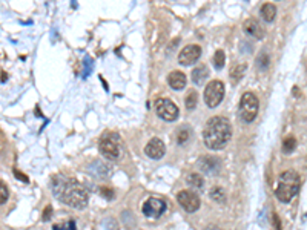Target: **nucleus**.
<instances>
[{
  "label": "nucleus",
  "mask_w": 307,
  "mask_h": 230,
  "mask_svg": "<svg viewBox=\"0 0 307 230\" xmlns=\"http://www.w3.org/2000/svg\"><path fill=\"white\" fill-rule=\"evenodd\" d=\"M197 92L195 91H191L188 95H186V100H185V103H186V108L189 109V111H192V109H195V106H197Z\"/></svg>",
  "instance_id": "5701e85b"
},
{
  "label": "nucleus",
  "mask_w": 307,
  "mask_h": 230,
  "mask_svg": "<svg viewBox=\"0 0 307 230\" xmlns=\"http://www.w3.org/2000/svg\"><path fill=\"white\" fill-rule=\"evenodd\" d=\"M14 175H15V178H17V180H22L23 183H28V176H25L22 172H19L17 169H14Z\"/></svg>",
  "instance_id": "c756f323"
},
{
  "label": "nucleus",
  "mask_w": 307,
  "mask_h": 230,
  "mask_svg": "<svg viewBox=\"0 0 307 230\" xmlns=\"http://www.w3.org/2000/svg\"><path fill=\"white\" fill-rule=\"evenodd\" d=\"M52 193L62 203L74 207L83 209L88 204V192L86 189L74 178H66L63 175H59L52 181Z\"/></svg>",
  "instance_id": "f257e3e1"
},
{
  "label": "nucleus",
  "mask_w": 307,
  "mask_h": 230,
  "mask_svg": "<svg viewBox=\"0 0 307 230\" xmlns=\"http://www.w3.org/2000/svg\"><path fill=\"white\" fill-rule=\"evenodd\" d=\"M8 197H9V192L6 184L3 181H0V204H5L8 201Z\"/></svg>",
  "instance_id": "bb28decb"
},
{
  "label": "nucleus",
  "mask_w": 307,
  "mask_h": 230,
  "mask_svg": "<svg viewBox=\"0 0 307 230\" xmlns=\"http://www.w3.org/2000/svg\"><path fill=\"white\" fill-rule=\"evenodd\" d=\"M212 63L215 66V69H221L226 63V56H224V51L218 49V51H215V54H213V59H212Z\"/></svg>",
  "instance_id": "6ab92c4d"
},
{
  "label": "nucleus",
  "mask_w": 307,
  "mask_h": 230,
  "mask_svg": "<svg viewBox=\"0 0 307 230\" xmlns=\"http://www.w3.org/2000/svg\"><path fill=\"white\" fill-rule=\"evenodd\" d=\"M243 28H244L246 34H249L250 37H254V39H257V40L264 39V34H266V32H264L263 26H261L255 19H247V20L244 22Z\"/></svg>",
  "instance_id": "4468645a"
},
{
  "label": "nucleus",
  "mask_w": 307,
  "mask_h": 230,
  "mask_svg": "<svg viewBox=\"0 0 307 230\" xmlns=\"http://www.w3.org/2000/svg\"><path fill=\"white\" fill-rule=\"evenodd\" d=\"M224 97V84L220 80H212L205 89V101L209 108H216Z\"/></svg>",
  "instance_id": "423d86ee"
},
{
  "label": "nucleus",
  "mask_w": 307,
  "mask_h": 230,
  "mask_svg": "<svg viewBox=\"0 0 307 230\" xmlns=\"http://www.w3.org/2000/svg\"><path fill=\"white\" fill-rule=\"evenodd\" d=\"M168 209L166 203L163 200H160V198H149L146 203L143 204V214L144 217H148V218H160L161 215L165 214Z\"/></svg>",
  "instance_id": "1a4fd4ad"
},
{
  "label": "nucleus",
  "mask_w": 307,
  "mask_h": 230,
  "mask_svg": "<svg viewBox=\"0 0 307 230\" xmlns=\"http://www.w3.org/2000/svg\"><path fill=\"white\" fill-rule=\"evenodd\" d=\"M209 77V69L203 65V66H198L192 71V81L195 84H203Z\"/></svg>",
  "instance_id": "dca6fc26"
},
{
  "label": "nucleus",
  "mask_w": 307,
  "mask_h": 230,
  "mask_svg": "<svg viewBox=\"0 0 307 230\" xmlns=\"http://www.w3.org/2000/svg\"><path fill=\"white\" fill-rule=\"evenodd\" d=\"M102 192H103V195H107V197H109V200L112 198V192H111V190H107V189H103Z\"/></svg>",
  "instance_id": "2f4dec72"
},
{
  "label": "nucleus",
  "mask_w": 307,
  "mask_h": 230,
  "mask_svg": "<svg viewBox=\"0 0 307 230\" xmlns=\"http://www.w3.org/2000/svg\"><path fill=\"white\" fill-rule=\"evenodd\" d=\"M244 73H246V65H237L230 71V77H232L233 81H238L244 76Z\"/></svg>",
  "instance_id": "4be33fe9"
},
{
  "label": "nucleus",
  "mask_w": 307,
  "mask_h": 230,
  "mask_svg": "<svg viewBox=\"0 0 307 230\" xmlns=\"http://www.w3.org/2000/svg\"><path fill=\"white\" fill-rule=\"evenodd\" d=\"M301 189V178L295 170H286L280 175L275 195L281 203H291Z\"/></svg>",
  "instance_id": "7ed1b4c3"
},
{
  "label": "nucleus",
  "mask_w": 307,
  "mask_h": 230,
  "mask_svg": "<svg viewBox=\"0 0 307 230\" xmlns=\"http://www.w3.org/2000/svg\"><path fill=\"white\" fill-rule=\"evenodd\" d=\"M297 148V140L294 137H287L283 141V152L284 153H292Z\"/></svg>",
  "instance_id": "412c9836"
},
{
  "label": "nucleus",
  "mask_w": 307,
  "mask_h": 230,
  "mask_svg": "<svg viewBox=\"0 0 307 230\" xmlns=\"http://www.w3.org/2000/svg\"><path fill=\"white\" fill-rule=\"evenodd\" d=\"M258 106H260V103H258V98L255 94L244 92L241 100H240V108H238L241 120L246 123L254 121L257 118V114H258Z\"/></svg>",
  "instance_id": "20e7f679"
},
{
  "label": "nucleus",
  "mask_w": 307,
  "mask_h": 230,
  "mask_svg": "<svg viewBox=\"0 0 307 230\" xmlns=\"http://www.w3.org/2000/svg\"><path fill=\"white\" fill-rule=\"evenodd\" d=\"M186 181L191 186H194L195 189H203V186H205V180H203V176L200 173H191V175H188Z\"/></svg>",
  "instance_id": "a211bd4d"
},
{
  "label": "nucleus",
  "mask_w": 307,
  "mask_h": 230,
  "mask_svg": "<svg viewBox=\"0 0 307 230\" xmlns=\"http://www.w3.org/2000/svg\"><path fill=\"white\" fill-rule=\"evenodd\" d=\"M232 137V126L227 118L213 117L210 118L203 131V140L207 149L221 151Z\"/></svg>",
  "instance_id": "f03ea898"
},
{
  "label": "nucleus",
  "mask_w": 307,
  "mask_h": 230,
  "mask_svg": "<svg viewBox=\"0 0 307 230\" xmlns=\"http://www.w3.org/2000/svg\"><path fill=\"white\" fill-rule=\"evenodd\" d=\"M88 172H89V175L96 176V178H99V180H104L111 175V167L103 161L96 160L88 166Z\"/></svg>",
  "instance_id": "ddd939ff"
},
{
  "label": "nucleus",
  "mask_w": 307,
  "mask_h": 230,
  "mask_svg": "<svg viewBox=\"0 0 307 230\" xmlns=\"http://www.w3.org/2000/svg\"><path fill=\"white\" fill-rule=\"evenodd\" d=\"M191 137V131L188 128H183V129H180L178 134H177V141H178V145H183L186 143V141L189 140Z\"/></svg>",
  "instance_id": "393cba45"
},
{
  "label": "nucleus",
  "mask_w": 307,
  "mask_h": 230,
  "mask_svg": "<svg viewBox=\"0 0 307 230\" xmlns=\"http://www.w3.org/2000/svg\"><path fill=\"white\" fill-rule=\"evenodd\" d=\"M93 69H94L93 59L89 57V56H85V59H83V73H82V77H83V78H88L89 76H91Z\"/></svg>",
  "instance_id": "aec40b11"
},
{
  "label": "nucleus",
  "mask_w": 307,
  "mask_h": 230,
  "mask_svg": "<svg viewBox=\"0 0 307 230\" xmlns=\"http://www.w3.org/2000/svg\"><path fill=\"white\" fill-rule=\"evenodd\" d=\"M198 167H200L207 175H216L221 169V163H220L218 158L207 155V156H203V158L198 160Z\"/></svg>",
  "instance_id": "f8f14e48"
},
{
  "label": "nucleus",
  "mask_w": 307,
  "mask_h": 230,
  "mask_svg": "<svg viewBox=\"0 0 307 230\" xmlns=\"http://www.w3.org/2000/svg\"><path fill=\"white\" fill-rule=\"evenodd\" d=\"M210 198H212L213 201L223 203L226 197H224V192H223L220 187H215V189H212V190H210Z\"/></svg>",
  "instance_id": "a878e982"
},
{
  "label": "nucleus",
  "mask_w": 307,
  "mask_h": 230,
  "mask_svg": "<svg viewBox=\"0 0 307 230\" xmlns=\"http://www.w3.org/2000/svg\"><path fill=\"white\" fill-rule=\"evenodd\" d=\"M99 149L104 158H109V160H117L120 156V138L117 134H106L102 137Z\"/></svg>",
  "instance_id": "39448f33"
},
{
  "label": "nucleus",
  "mask_w": 307,
  "mask_h": 230,
  "mask_svg": "<svg viewBox=\"0 0 307 230\" xmlns=\"http://www.w3.org/2000/svg\"><path fill=\"white\" fill-rule=\"evenodd\" d=\"M200 57H202V48L198 45H188L178 54V62L183 66H189V65H194Z\"/></svg>",
  "instance_id": "9d476101"
},
{
  "label": "nucleus",
  "mask_w": 307,
  "mask_h": 230,
  "mask_svg": "<svg viewBox=\"0 0 307 230\" xmlns=\"http://www.w3.org/2000/svg\"><path fill=\"white\" fill-rule=\"evenodd\" d=\"M106 230H118V227H117V223L111 218V220H107V223H106Z\"/></svg>",
  "instance_id": "c85d7f7f"
},
{
  "label": "nucleus",
  "mask_w": 307,
  "mask_h": 230,
  "mask_svg": "<svg viewBox=\"0 0 307 230\" xmlns=\"http://www.w3.org/2000/svg\"><path fill=\"white\" fill-rule=\"evenodd\" d=\"M261 12V17H263V20L270 23V22H274L275 20V17H277V6L274 3H264L260 9Z\"/></svg>",
  "instance_id": "f3484780"
},
{
  "label": "nucleus",
  "mask_w": 307,
  "mask_h": 230,
  "mask_svg": "<svg viewBox=\"0 0 307 230\" xmlns=\"http://www.w3.org/2000/svg\"><path fill=\"white\" fill-rule=\"evenodd\" d=\"M52 230H77L74 221H65L62 224H54Z\"/></svg>",
  "instance_id": "b1692460"
},
{
  "label": "nucleus",
  "mask_w": 307,
  "mask_h": 230,
  "mask_svg": "<svg viewBox=\"0 0 307 230\" xmlns=\"http://www.w3.org/2000/svg\"><path fill=\"white\" fill-rule=\"evenodd\" d=\"M155 112L157 115L165 121H175L180 115V111L177 106L169 98H158L155 101Z\"/></svg>",
  "instance_id": "0eeeda50"
},
{
  "label": "nucleus",
  "mask_w": 307,
  "mask_h": 230,
  "mask_svg": "<svg viewBox=\"0 0 307 230\" xmlns=\"http://www.w3.org/2000/svg\"><path fill=\"white\" fill-rule=\"evenodd\" d=\"M165 152H166V146L160 138L149 140V143L146 145V148H144V153H146L149 158H152V160H160V158H163Z\"/></svg>",
  "instance_id": "9b49d317"
},
{
  "label": "nucleus",
  "mask_w": 307,
  "mask_h": 230,
  "mask_svg": "<svg viewBox=\"0 0 307 230\" xmlns=\"http://www.w3.org/2000/svg\"><path fill=\"white\" fill-rule=\"evenodd\" d=\"M123 221H124V226L128 229L134 227V217H132V214H129V220H128V210L123 212Z\"/></svg>",
  "instance_id": "cd10ccee"
},
{
  "label": "nucleus",
  "mask_w": 307,
  "mask_h": 230,
  "mask_svg": "<svg viewBox=\"0 0 307 230\" xmlns=\"http://www.w3.org/2000/svg\"><path fill=\"white\" fill-rule=\"evenodd\" d=\"M168 83L174 91H182L186 86V76L180 71H172L168 76Z\"/></svg>",
  "instance_id": "2eb2a0df"
},
{
  "label": "nucleus",
  "mask_w": 307,
  "mask_h": 230,
  "mask_svg": "<svg viewBox=\"0 0 307 230\" xmlns=\"http://www.w3.org/2000/svg\"><path fill=\"white\" fill-rule=\"evenodd\" d=\"M177 201L178 204L182 206L186 212H189V214H194V212H197L198 209H200V198H198L197 193L191 192V190H182L178 192L177 195Z\"/></svg>",
  "instance_id": "6e6552de"
},
{
  "label": "nucleus",
  "mask_w": 307,
  "mask_h": 230,
  "mask_svg": "<svg viewBox=\"0 0 307 230\" xmlns=\"http://www.w3.org/2000/svg\"><path fill=\"white\" fill-rule=\"evenodd\" d=\"M51 215H52V207H51V206H48V207L45 209V215H43V221H48V220L51 218Z\"/></svg>",
  "instance_id": "7c9ffc66"
}]
</instances>
